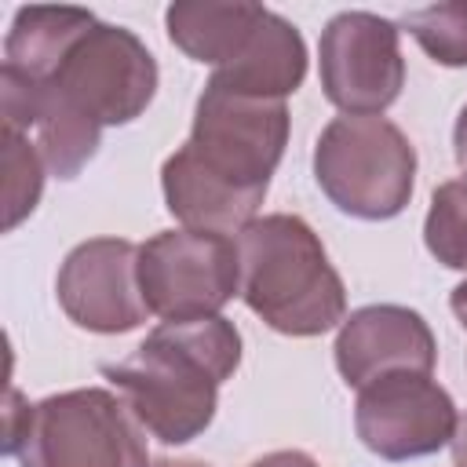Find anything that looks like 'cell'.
Instances as JSON below:
<instances>
[{"mask_svg":"<svg viewBox=\"0 0 467 467\" xmlns=\"http://www.w3.org/2000/svg\"><path fill=\"white\" fill-rule=\"evenodd\" d=\"M157 91V62L120 26L95 22L44 77L0 69V113L11 131H36V150L55 179H77L99 153L102 128L131 124Z\"/></svg>","mask_w":467,"mask_h":467,"instance_id":"6da1fadb","label":"cell"},{"mask_svg":"<svg viewBox=\"0 0 467 467\" xmlns=\"http://www.w3.org/2000/svg\"><path fill=\"white\" fill-rule=\"evenodd\" d=\"M288 142V106L204 84L186 146L164 168L168 212L186 230L241 234L259 212Z\"/></svg>","mask_w":467,"mask_h":467,"instance_id":"7a4b0ae2","label":"cell"},{"mask_svg":"<svg viewBox=\"0 0 467 467\" xmlns=\"http://www.w3.org/2000/svg\"><path fill=\"white\" fill-rule=\"evenodd\" d=\"M241 365V332L226 317L161 321L131 358L102 365L142 431L164 445L193 441L212 420L219 383Z\"/></svg>","mask_w":467,"mask_h":467,"instance_id":"3957f363","label":"cell"},{"mask_svg":"<svg viewBox=\"0 0 467 467\" xmlns=\"http://www.w3.org/2000/svg\"><path fill=\"white\" fill-rule=\"evenodd\" d=\"M241 299L285 336H321L347 314V288L299 215L252 219L237 237Z\"/></svg>","mask_w":467,"mask_h":467,"instance_id":"277c9868","label":"cell"},{"mask_svg":"<svg viewBox=\"0 0 467 467\" xmlns=\"http://www.w3.org/2000/svg\"><path fill=\"white\" fill-rule=\"evenodd\" d=\"M4 452L22 467H150L142 427L120 394L80 387L26 405L7 394Z\"/></svg>","mask_w":467,"mask_h":467,"instance_id":"5b68a950","label":"cell"},{"mask_svg":"<svg viewBox=\"0 0 467 467\" xmlns=\"http://www.w3.org/2000/svg\"><path fill=\"white\" fill-rule=\"evenodd\" d=\"M314 179L339 212L394 219L412 197L416 150L387 117H336L314 146Z\"/></svg>","mask_w":467,"mask_h":467,"instance_id":"8992f818","label":"cell"},{"mask_svg":"<svg viewBox=\"0 0 467 467\" xmlns=\"http://www.w3.org/2000/svg\"><path fill=\"white\" fill-rule=\"evenodd\" d=\"M139 288L146 310L164 321L215 317L241 296V255L223 234L164 230L139 244Z\"/></svg>","mask_w":467,"mask_h":467,"instance_id":"52a82bcc","label":"cell"},{"mask_svg":"<svg viewBox=\"0 0 467 467\" xmlns=\"http://www.w3.org/2000/svg\"><path fill=\"white\" fill-rule=\"evenodd\" d=\"M325 99L347 117H379L405 84L398 26L372 11H343L317 44Z\"/></svg>","mask_w":467,"mask_h":467,"instance_id":"ba28073f","label":"cell"},{"mask_svg":"<svg viewBox=\"0 0 467 467\" xmlns=\"http://www.w3.org/2000/svg\"><path fill=\"white\" fill-rule=\"evenodd\" d=\"M456 405L423 372H394L361 387L354 427L368 452L383 460H416L438 452L456 434Z\"/></svg>","mask_w":467,"mask_h":467,"instance_id":"9c48e42d","label":"cell"},{"mask_svg":"<svg viewBox=\"0 0 467 467\" xmlns=\"http://www.w3.org/2000/svg\"><path fill=\"white\" fill-rule=\"evenodd\" d=\"M66 317L88 332L117 336L146 321L139 288V244L120 237H95L77 244L55 281Z\"/></svg>","mask_w":467,"mask_h":467,"instance_id":"30bf717a","label":"cell"},{"mask_svg":"<svg viewBox=\"0 0 467 467\" xmlns=\"http://www.w3.org/2000/svg\"><path fill=\"white\" fill-rule=\"evenodd\" d=\"M438 358L431 325L398 303L361 306L343 317L336 336V368L350 387H368L379 376L423 372L431 376Z\"/></svg>","mask_w":467,"mask_h":467,"instance_id":"8fae6325","label":"cell"},{"mask_svg":"<svg viewBox=\"0 0 467 467\" xmlns=\"http://www.w3.org/2000/svg\"><path fill=\"white\" fill-rule=\"evenodd\" d=\"M303 77H306V44L299 29L274 11L263 18L259 33L241 51V58L212 73V80L226 91L252 99H281V102L303 84Z\"/></svg>","mask_w":467,"mask_h":467,"instance_id":"7c38bea8","label":"cell"},{"mask_svg":"<svg viewBox=\"0 0 467 467\" xmlns=\"http://www.w3.org/2000/svg\"><path fill=\"white\" fill-rule=\"evenodd\" d=\"M270 7L263 4H171L164 11L168 36L193 62H208L215 69L241 58V51L259 33Z\"/></svg>","mask_w":467,"mask_h":467,"instance_id":"4fadbf2b","label":"cell"},{"mask_svg":"<svg viewBox=\"0 0 467 467\" xmlns=\"http://www.w3.org/2000/svg\"><path fill=\"white\" fill-rule=\"evenodd\" d=\"M95 22L99 18L84 7H22L4 44V66L29 80H44Z\"/></svg>","mask_w":467,"mask_h":467,"instance_id":"5bb4252c","label":"cell"},{"mask_svg":"<svg viewBox=\"0 0 467 467\" xmlns=\"http://www.w3.org/2000/svg\"><path fill=\"white\" fill-rule=\"evenodd\" d=\"M423 241L441 266L467 270V179H452L434 190Z\"/></svg>","mask_w":467,"mask_h":467,"instance_id":"9a60e30c","label":"cell"},{"mask_svg":"<svg viewBox=\"0 0 467 467\" xmlns=\"http://www.w3.org/2000/svg\"><path fill=\"white\" fill-rule=\"evenodd\" d=\"M401 29H409L438 66H467V0L405 11Z\"/></svg>","mask_w":467,"mask_h":467,"instance_id":"2e32d148","label":"cell"},{"mask_svg":"<svg viewBox=\"0 0 467 467\" xmlns=\"http://www.w3.org/2000/svg\"><path fill=\"white\" fill-rule=\"evenodd\" d=\"M44 157L22 131L4 128V230H15L40 201Z\"/></svg>","mask_w":467,"mask_h":467,"instance_id":"e0dca14e","label":"cell"},{"mask_svg":"<svg viewBox=\"0 0 467 467\" xmlns=\"http://www.w3.org/2000/svg\"><path fill=\"white\" fill-rule=\"evenodd\" d=\"M252 467H317L306 452H296V449H281V452H270L263 460H255Z\"/></svg>","mask_w":467,"mask_h":467,"instance_id":"ac0fdd59","label":"cell"},{"mask_svg":"<svg viewBox=\"0 0 467 467\" xmlns=\"http://www.w3.org/2000/svg\"><path fill=\"white\" fill-rule=\"evenodd\" d=\"M452 150H456V164L463 168V179H467V106H463L460 117H456V128H452Z\"/></svg>","mask_w":467,"mask_h":467,"instance_id":"d6986e66","label":"cell"},{"mask_svg":"<svg viewBox=\"0 0 467 467\" xmlns=\"http://www.w3.org/2000/svg\"><path fill=\"white\" fill-rule=\"evenodd\" d=\"M452 460H456V467H467V416L456 423V434H452Z\"/></svg>","mask_w":467,"mask_h":467,"instance_id":"ffe728a7","label":"cell"},{"mask_svg":"<svg viewBox=\"0 0 467 467\" xmlns=\"http://www.w3.org/2000/svg\"><path fill=\"white\" fill-rule=\"evenodd\" d=\"M449 306H452V314L467 325V281H460L456 288H452V296H449Z\"/></svg>","mask_w":467,"mask_h":467,"instance_id":"44dd1931","label":"cell"},{"mask_svg":"<svg viewBox=\"0 0 467 467\" xmlns=\"http://www.w3.org/2000/svg\"><path fill=\"white\" fill-rule=\"evenodd\" d=\"M150 467H208V463H201V460H153Z\"/></svg>","mask_w":467,"mask_h":467,"instance_id":"7402d4cb","label":"cell"}]
</instances>
